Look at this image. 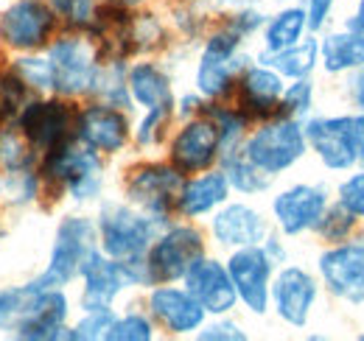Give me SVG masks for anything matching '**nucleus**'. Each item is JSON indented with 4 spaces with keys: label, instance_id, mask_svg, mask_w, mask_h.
<instances>
[{
    "label": "nucleus",
    "instance_id": "obj_45",
    "mask_svg": "<svg viewBox=\"0 0 364 341\" xmlns=\"http://www.w3.org/2000/svg\"><path fill=\"white\" fill-rule=\"evenodd\" d=\"M199 339L205 341H216V339H225V341H244L247 333L241 325L235 322H216V325H208V328H199Z\"/></svg>",
    "mask_w": 364,
    "mask_h": 341
},
{
    "label": "nucleus",
    "instance_id": "obj_18",
    "mask_svg": "<svg viewBox=\"0 0 364 341\" xmlns=\"http://www.w3.org/2000/svg\"><path fill=\"white\" fill-rule=\"evenodd\" d=\"M76 137L98 154H118L129 143V121L118 107L92 104L76 118Z\"/></svg>",
    "mask_w": 364,
    "mask_h": 341
},
{
    "label": "nucleus",
    "instance_id": "obj_29",
    "mask_svg": "<svg viewBox=\"0 0 364 341\" xmlns=\"http://www.w3.org/2000/svg\"><path fill=\"white\" fill-rule=\"evenodd\" d=\"M222 160V170H225V176H228L230 188H235L238 193H247V196H252V193H264L269 185H272V173H267V170H261L258 166H252L247 157H244V151L238 148V151H230V154H222L219 157Z\"/></svg>",
    "mask_w": 364,
    "mask_h": 341
},
{
    "label": "nucleus",
    "instance_id": "obj_7",
    "mask_svg": "<svg viewBox=\"0 0 364 341\" xmlns=\"http://www.w3.org/2000/svg\"><path fill=\"white\" fill-rule=\"evenodd\" d=\"M317 271L328 294L348 305H364V235L331 244L317 260Z\"/></svg>",
    "mask_w": 364,
    "mask_h": 341
},
{
    "label": "nucleus",
    "instance_id": "obj_28",
    "mask_svg": "<svg viewBox=\"0 0 364 341\" xmlns=\"http://www.w3.org/2000/svg\"><path fill=\"white\" fill-rule=\"evenodd\" d=\"M261 62L269 65L272 70H277L286 79H306L314 73L319 62V40L317 37H303L297 45L283 48L277 53H261Z\"/></svg>",
    "mask_w": 364,
    "mask_h": 341
},
{
    "label": "nucleus",
    "instance_id": "obj_6",
    "mask_svg": "<svg viewBox=\"0 0 364 341\" xmlns=\"http://www.w3.org/2000/svg\"><path fill=\"white\" fill-rule=\"evenodd\" d=\"M202 255H205V241L196 227H188V224L166 227L146 252L151 286L182 280Z\"/></svg>",
    "mask_w": 364,
    "mask_h": 341
},
{
    "label": "nucleus",
    "instance_id": "obj_53",
    "mask_svg": "<svg viewBox=\"0 0 364 341\" xmlns=\"http://www.w3.org/2000/svg\"><path fill=\"white\" fill-rule=\"evenodd\" d=\"M359 339H362V341H364V333H362V336H359Z\"/></svg>",
    "mask_w": 364,
    "mask_h": 341
},
{
    "label": "nucleus",
    "instance_id": "obj_55",
    "mask_svg": "<svg viewBox=\"0 0 364 341\" xmlns=\"http://www.w3.org/2000/svg\"><path fill=\"white\" fill-rule=\"evenodd\" d=\"M277 3H286V0H277Z\"/></svg>",
    "mask_w": 364,
    "mask_h": 341
},
{
    "label": "nucleus",
    "instance_id": "obj_38",
    "mask_svg": "<svg viewBox=\"0 0 364 341\" xmlns=\"http://www.w3.org/2000/svg\"><path fill=\"white\" fill-rule=\"evenodd\" d=\"M17 79L26 87H34V90H53V67H50V59H40V56H28V59H20L17 62Z\"/></svg>",
    "mask_w": 364,
    "mask_h": 341
},
{
    "label": "nucleus",
    "instance_id": "obj_10",
    "mask_svg": "<svg viewBox=\"0 0 364 341\" xmlns=\"http://www.w3.org/2000/svg\"><path fill=\"white\" fill-rule=\"evenodd\" d=\"M230 280L235 286L238 299L258 316H264L269 310V288H272V271L274 263L267 255L264 244L255 247H241L232 249L228 260Z\"/></svg>",
    "mask_w": 364,
    "mask_h": 341
},
{
    "label": "nucleus",
    "instance_id": "obj_5",
    "mask_svg": "<svg viewBox=\"0 0 364 341\" xmlns=\"http://www.w3.org/2000/svg\"><path fill=\"white\" fill-rule=\"evenodd\" d=\"M241 37L230 28L216 31L199 56L196 65V90L205 98H225L232 82L247 70V56L241 53Z\"/></svg>",
    "mask_w": 364,
    "mask_h": 341
},
{
    "label": "nucleus",
    "instance_id": "obj_39",
    "mask_svg": "<svg viewBox=\"0 0 364 341\" xmlns=\"http://www.w3.org/2000/svg\"><path fill=\"white\" fill-rule=\"evenodd\" d=\"M336 202L364 221V168L348 173L336 188Z\"/></svg>",
    "mask_w": 364,
    "mask_h": 341
},
{
    "label": "nucleus",
    "instance_id": "obj_14",
    "mask_svg": "<svg viewBox=\"0 0 364 341\" xmlns=\"http://www.w3.org/2000/svg\"><path fill=\"white\" fill-rule=\"evenodd\" d=\"M317 297V277L303 266H283L272 280V288H269V299H272L277 316L291 328H306L309 325Z\"/></svg>",
    "mask_w": 364,
    "mask_h": 341
},
{
    "label": "nucleus",
    "instance_id": "obj_54",
    "mask_svg": "<svg viewBox=\"0 0 364 341\" xmlns=\"http://www.w3.org/2000/svg\"><path fill=\"white\" fill-rule=\"evenodd\" d=\"M0 190H3V182H0Z\"/></svg>",
    "mask_w": 364,
    "mask_h": 341
},
{
    "label": "nucleus",
    "instance_id": "obj_35",
    "mask_svg": "<svg viewBox=\"0 0 364 341\" xmlns=\"http://www.w3.org/2000/svg\"><path fill=\"white\" fill-rule=\"evenodd\" d=\"M31 143L28 137H20L17 131L11 129H3L0 131V166L9 170H23L31 168Z\"/></svg>",
    "mask_w": 364,
    "mask_h": 341
},
{
    "label": "nucleus",
    "instance_id": "obj_25",
    "mask_svg": "<svg viewBox=\"0 0 364 341\" xmlns=\"http://www.w3.org/2000/svg\"><path fill=\"white\" fill-rule=\"evenodd\" d=\"M319 62L328 76H345L364 65V31H331L319 43Z\"/></svg>",
    "mask_w": 364,
    "mask_h": 341
},
{
    "label": "nucleus",
    "instance_id": "obj_9",
    "mask_svg": "<svg viewBox=\"0 0 364 341\" xmlns=\"http://www.w3.org/2000/svg\"><path fill=\"white\" fill-rule=\"evenodd\" d=\"M309 148L317 154V160L328 170H353L356 160V143H353V115H319L309 118L306 124Z\"/></svg>",
    "mask_w": 364,
    "mask_h": 341
},
{
    "label": "nucleus",
    "instance_id": "obj_27",
    "mask_svg": "<svg viewBox=\"0 0 364 341\" xmlns=\"http://www.w3.org/2000/svg\"><path fill=\"white\" fill-rule=\"evenodd\" d=\"M309 31L306 6H286L272 14L264 26V53H277L283 48L297 45Z\"/></svg>",
    "mask_w": 364,
    "mask_h": 341
},
{
    "label": "nucleus",
    "instance_id": "obj_15",
    "mask_svg": "<svg viewBox=\"0 0 364 341\" xmlns=\"http://www.w3.org/2000/svg\"><path fill=\"white\" fill-rule=\"evenodd\" d=\"M171 166L182 173H202L222 157V137L213 118H191L171 140Z\"/></svg>",
    "mask_w": 364,
    "mask_h": 341
},
{
    "label": "nucleus",
    "instance_id": "obj_49",
    "mask_svg": "<svg viewBox=\"0 0 364 341\" xmlns=\"http://www.w3.org/2000/svg\"><path fill=\"white\" fill-rule=\"evenodd\" d=\"M345 28H350V31H364V0L356 3V9L350 11V17L345 20Z\"/></svg>",
    "mask_w": 364,
    "mask_h": 341
},
{
    "label": "nucleus",
    "instance_id": "obj_48",
    "mask_svg": "<svg viewBox=\"0 0 364 341\" xmlns=\"http://www.w3.org/2000/svg\"><path fill=\"white\" fill-rule=\"evenodd\" d=\"M353 143H356V160L364 168V112L353 115Z\"/></svg>",
    "mask_w": 364,
    "mask_h": 341
},
{
    "label": "nucleus",
    "instance_id": "obj_37",
    "mask_svg": "<svg viewBox=\"0 0 364 341\" xmlns=\"http://www.w3.org/2000/svg\"><path fill=\"white\" fill-rule=\"evenodd\" d=\"M115 322L112 308H98V310H85L82 322L68 333V339H107L109 328Z\"/></svg>",
    "mask_w": 364,
    "mask_h": 341
},
{
    "label": "nucleus",
    "instance_id": "obj_30",
    "mask_svg": "<svg viewBox=\"0 0 364 341\" xmlns=\"http://www.w3.org/2000/svg\"><path fill=\"white\" fill-rule=\"evenodd\" d=\"M90 92L98 95L101 104L118 107V109H129L132 107V92H129V82H127V70L118 59L98 65L95 79H92Z\"/></svg>",
    "mask_w": 364,
    "mask_h": 341
},
{
    "label": "nucleus",
    "instance_id": "obj_13",
    "mask_svg": "<svg viewBox=\"0 0 364 341\" xmlns=\"http://www.w3.org/2000/svg\"><path fill=\"white\" fill-rule=\"evenodd\" d=\"M53 67V90L62 95H82L90 92L98 59L95 48L82 37H62L48 50Z\"/></svg>",
    "mask_w": 364,
    "mask_h": 341
},
{
    "label": "nucleus",
    "instance_id": "obj_32",
    "mask_svg": "<svg viewBox=\"0 0 364 341\" xmlns=\"http://www.w3.org/2000/svg\"><path fill=\"white\" fill-rule=\"evenodd\" d=\"M314 109V82L311 76L306 79H294L291 85L283 90V98H280V115L286 118H309V112Z\"/></svg>",
    "mask_w": 364,
    "mask_h": 341
},
{
    "label": "nucleus",
    "instance_id": "obj_1",
    "mask_svg": "<svg viewBox=\"0 0 364 341\" xmlns=\"http://www.w3.org/2000/svg\"><path fill=\"white\" fill-rule=\"evenodd\" d=\"M166 218L143 213L140 207H129L121 202H109L98 213V244L101 252L112 260H137L146 257L154 238L166 229Z\"/></svg>",
    "mask_w": 364,
    "mask_h": 341
},
{
    "label": "nucleus",
    "instance_id": "obj_43",
    "mask_svg": "<svg viewBox=\"0 0 364 341\" xmlns=\"http://www.w3.org/2000/svg\"><path fill=\"white\" fill-rule=\"evenodd\" d=\"M6 188H9L14 205H28V202H34V196L40 190V182H37V176L31 170L23 168V170H11V179H9Z\"/></svg>",
    "mask_w": 364,
    "mask_h": 341
},
{
    "label": "nucleus",
    "instance_id": "obj_19",
    "mask_svg": "<svg viewBox=\"0 0 364 341\" xmlns=\"http://www.w3.org/2000/svg\"><path fill=\"white\" fill-rule=\"evenodd\" d=\"M82 280H85V291H82V308L85 310L112 308L115 297L124 288H132L127 266L121 260H112L109 255L98 252V249L82 266Z\"/></svg>",
    "mask_w": 364,
    "mask_h": 341
},
{
    "label": "nucleus",
    "instance_id": "obj_50",
    "mask_svg": "<svg viewBox=\"0 0 364 341\" xmlns=\"http://www.w3.org/2000/svg\"><path fill=\"white\" fill-rule=\"evenodd\" d=\"M216 9H225V11H241V9H250V6H258V0H210Z\"/></svg>",
    "mask_w": 364,
    "mask_h": 341
},
{
    "label": "nucleus",
    "instance_id": "obj_46",
    "mask_svg": "<svg viewBox=\"0 0 364 341\" xmlns=\"http://www.w3.org/2000/svg\"><path fill=\"white\" fill-rule=\"evenodd\" d=\"M303 6H306V14H309V31H322L333 6H336V0H306Z\"/></svg>",
    "mask_w": 364,
    "mask_h": 341
},
{
    "label": "nucleus",
    "instance_id": "obj_44",
    "mask_svg": "<svg viewBox=\"0 0 364 341\" xmlns=\"http://www.w3.org/2000/svg\"><path fill=\"white\" fill-rule=\"evenodd\" d=\"M267 26V14L258 9V6H250V9H241V11H232V20L228 23L230 31H235L241 40L252 37L258 28Z\"/></svg>",
    "mask_w": 364,
    "mask_h": 341
},
{
    "label": "nucleus",
    "instance_id": "obj_12",
    "mask_svg": "<svg viewBox=\"0 0 364 341\" xmlns=\"http://www.w3.org/2000/svg\"><path fill=\"white\" fill-rule=\"evenodd\" d=\"M182 182L185 179H182L180 168L163 166V163H149L127 176V199L143 213L166 218L168 210L177 205Z\"/></svg>",
    "mask_w": 364,
    "mask_h": 341
},
{
    "label": "nucleus",
    "instance_id": "obj_34",
    "mask_svg": "<svg viewBox=\"0 0 364 341\" xmlns=\"http://www.w3.org/2000/svg\"><path fill=\"white\" fill-rule=\"evenodd\" d=\"M210 118H213V124L219 126V137H222V154L238 151L241 137H244V129H247V115H244L241 109H228V107H219V109H210Z\"/></svg>",
    "mask_w": 364,
    "mask_h": 341
},
{
    "label": "nucleus",
    "instance_id": "obj_41",
    "mask_svg": "<svg viewBox=\"0 0 364 341\" xmlns=\"http://www.w3.org/2000/svg\"><path fill=\"white\" fill-rule=\"evenodd\" d=\"M31 294H34V283H28V286H23V288L0 291V328L17 325V319H20V313L26 310Z\"/></svg>",
    "mask_w": 364,
    "mask_h": 341
},
{
    "label": "nucleus",
    "instance_id": "obj_47",
    "mask_svg": "<svg viewBox=\"0 0 364 341\" xmlns=\"http://www.w3.org/2000/svg\"><path fill=\"white\" fill-rule=\"evenodd\" d=\"M348 98L356 107V112H364V65L359 70H353L348 79Z\"/></svg>",
    "mask_w": 364,
    "mask_h": 341
},
{
    "label": "nucleus",
    "instance_id": "obj_24",
    "mask_svg": "<svg viewBox=\"0 0 364 341\" xmlns=\"http://www.w3.org/2000/svg\"><path fill=\"white\" fill-rule=\"evenodd\" d=\"M230 199V182L225 170H208L196 179L182 182L177 196V210L185 218H199L213 210H219Z\"/></svg>",
    "mask_w": 364,
    "mask_h": 341
},
{
    "label": "nucleus",
    "instance_id": "obj_8",
    "mask_svg": "<svg viewBox=\"0 0 364 341\" xmlns=\"http://www.w3.org/2000/svg\"><path fill=\"white\" fill-rule=\"evenodd\" d=\"M328 207H331V196L325 185H314V182H297L272 199L274 224L280 227L283 235H291V238L317 232Z\"/></svg>",
    "mask_w": 364,
    "mask_h": 341
},
{
    "label": "nucleus",
    "instance_id": "obj_21",
    "mask_svg": "<svg viewBox=\"0 0 364 341\" xmlns=\"http://www.w3.org/2000/svg\"><path fill=\"white\" fill-rule=\"evenodd\" d=\"M149 313L157 319L160 328H166L174 336L196 333L208 316V310L191 297L188 288H174V286H160L149 294Z\"/></svg>",
    "mask_w": 364,
    "mask_h": 341
},
{
    "label": "nucleus",
    "instance_id": "obj_40",
    "mask_svg": "<svg viewBox=\"0 0 364 341\" xmlns=\"http://www.w3.org/2000/svg\"><path fill=\"white\" fill-rule=\"evenodd\" d=\"M171 118V109H146V118L137 124L135 129V140L137 146L143 148H151L160 143V137L166 134V124Z\"/></svg>",
    "mask_w": 364,
    "mask_h": 341
},
{
    "label": "nucleus",
    "instance_id": "obj_23",
    "mask_svg": "<svg viewBox=\"0 0 364 341\" xmlns=\"http://www.w3.org/2000/svg\"><path fill=\"white\" fill-rule=\"evenodd\" d=\"M283 76L272 70L269 65H252L241 73V85H238V101H241V112L250 115H272L280 107L283 98Z\"/></svg>",
    "mask_w": 364,
    "mask_h": 341
},
{
    "label": "nucleus",
    "instance_id": "obj_17",
    "mask_svg": "<svg viewBox=\"0 0 364 341\" xmlns=\"http://www.w3.org/2000/svg\"><path fill=\"white\" fill-rule=\"evenodd\" d=\"M182 280H185V288L191 291V297L213 316H228L238 302L228 266L213 257L202 255L188 269V274Z\"/></svg>",
    "mask_w": 364,
    "mask_h": 341
},
{
    "label": "nucleus",
    "instance_id": "obj_33",
    "mask_svg": "<svg viewBox=\"0 0 364 341\" xmlns=\"http://www.w3.org/2000/svg\"><path fill=\"white\" fill-rule=\"evenodd\" d=\"M356 221H359L356 215L350 213V210H345V207L336 202V205H331V207L325 210L317 232L322 235V241H328V244H342V241H348V238L353 235Z\"/></svg>",
    "mask_w": 364,
    "mask_h": 341
},
{
    "label": "nucleus",
    "instance_id": "obj_2",
    "mask_svg": "<svg viewBox=\"0 0 364 341\" xmlns=\"http://www.w3.org/2000/svg\"><path fill=\"white\" fill-rule=\"evenodd\" d=\"M241 151L252 166L277 176L283 170L294 168L306 157V151H309L306 129L297 118L280 115L261 129H255L247 137V143L241 146Z\"/></svg>",
    "mask_w": 364,
    "mask_h": 341
},
{
    "label": "nucleus",
    "instance_id": "obj_36",
    "mask_svg": "<svg viewBox=\"0 0 364 341\" xmlns=\"http://www.w3.org/2000/svg\"><path fill=\"white\" fill-rule=\"evenodd\" d=\"M154 336V328H151V322H149V316H143V313H127V316H115V322H112V328H109V333H107V339L109 341H149Z\"/></svg>",
    "mask_w": 364,
    "mask_h": 341
},
{
    "label": "nucleus",
    "instance_id": "obj_42",
    "mask_svg": "<svg viewBox=\"0 0 364 341\" xmlns=\"http://www.w3.org/2000/svg\"><path fill=\"white\" fill-rule=\"evenodd\" d=\"M26 107V85L17 76L0 79V121L14 118Z\"/></svg>",
    "mask_w": 364,
    "mask_h": 341
},
{
    "label": "nucleus",
    "instance_id": "obj_20",
    "mask_svg": "<svg viewBox=\"0 0 364 341\" xmlns=\"http://www.w3.org/2000/svg\"><path fill=\"white\" fill-rule=\"evenodd\" d=\"M210 232L219 247L241 249V247L264 244L269 235V224L255 207H250L244 202H230V205L225 202L222 210L210 221Z\"/></svg>",
    "mask_w": 364,
    "mask_h": 341
},
{
    "label": "nucleus",
    "instance_id": "obj_16",
    "mask_svg": "<svg viewBox=\"0 0 364 341\" xmlns=\"http://www.w3.org/2000/svg\"><path fill=\"white\" fill-rule=\"evenodd\" d=\"M65 322H68V297L59 288H43L34 283V294L14 328H17L20 339L50 341L68 339Z\"/></svg>",
    "mask_w": 364,
    "mask_h": 341
},
{
    "label": "nucleus",
    "instance_id": "obj_11",
    "mask_svg": "<svg viewBox=\"0 0 364 341\" xmlns=\"http://www.w3.org/2000/svg\"><path fill=\"white\" fill-rule=\"evenodd\" d=\"M56 11L48 0H11L0 14V40L17 50L43 48L53 34Z\"/></svg>",
    "mask_w": 364,
    "mask_h": 341
},
{
    "label": "nucleus",
    "instance_id": "obj_26",
    "mask_svg": "<svg viewBox=\"0 0 364 341\" xmlns=\"http://www.w3.org/2000/svg\"><path fill=\"white\" fill-rule=\"evenodd\" d=\"M132 101L146 109H174V92L168 73L154 62H137L127 73Z\"/></svg>",
    "mask_w": 364,
    "mask_h": 341
},
{
    "label": "nucleus",
    "instance_id": "obj_51",
    "mask_svg": "<svg viewBox=\"0 0 364 341\" xmlns=\"http://www.w3.org/2000/svg\"><path fill=\"white\" fill-rule=\"evenodd\" d=\"M199 109V98L196 95H185L180 101V115L182 118H188V115H193Z\"/></svg>",
    "mask_w": 364,
    "mask_h": 341
},
{
    "label": "nucleus",
    "instance_id": "obj_52",
    "mask_svg": "<svg viewBox=\"0 0 364 341\" xmlns=\"http://www.w3.org/2000/svg\"><path fill=\"white\" fill-rule=\"evenodd\" d=\"M115 6H121V9H137V6H143L146 0H112Z\"/></svg>",
    "mask_w": 364,
    "mask_h": 341
},
{
    "label": "nucleus",
    "instance_id": "obj_31",
    "mask_svg": "<svg viewBox=\"0 0 364 341\" xmlns=\"http://www.w3.org/2000/svg\"><path fill=\"white\" fill-rule=\"evenodd\" d=\"M166 40V28L154 14H135L124 31H121V43L127 45V50H154Z\"/></svg>",
    "mask_w": 364,
    "mask_h": 341
},
{
    "label": "nucleus",
    "instance_id": "obj_4",
    "mask_svg": "<svg viewBox=\"0 0 364 341\" xmlns=\"http://www.w3.org/2000/svg\"><path fill=\"white\" fill-rule=\"evenodd\" d=\"M43 173L50 182L62 185L70 193V199L82 205L98 199L104 188V166L98 160V151H92L82 140L79 143L68 140L53 151H48Z\"/></svg>",
    "mask_w": 364,
    "mask_h": 341
},
{
    "label": "nucleus",
    "instance_id": "obj_22",
    "mask_svg": "<svg viewBox=\"0 0 364 341\" xmlns=\"http://www.w3.org/2000/svg\"><path fill=\"white\" fill-rule=\"evenodd\" d=\"M20 121H23V131H26L28 143L34 148L46 151V154L70 140L73 112L62 101H34V104H26Z\"/></svg>",
    "mask_w": 364,
    "mask_h": 341
},
{
    "label": "nucleus",
    "instance_id": "obj_3",
    "mask_svg": "<svg viewBox=\"0 0 364 341\" xmlns=\"http://www.w3.org/2000/svg\"><path fill=\"white\" fill-rule=\"evenodd\" d=\"M98 229L90 218L85 215H65L56 227L53 247H50V260L48 269L34 280L43 288H62L68 286L76 274H82V266L87 257L98 249Z\"/></svg>",
    "mask_w": 364,
    "mask_h": 341
}]
</instances>
